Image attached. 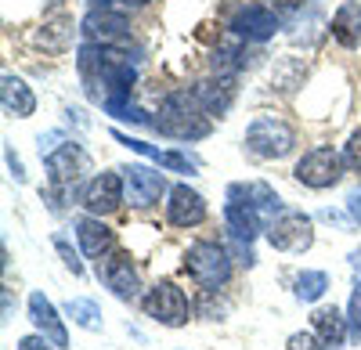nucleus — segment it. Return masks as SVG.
I'll return each instance as SVG.
<instances>
[{
	"mask_svg": "<svg viewBox=\"0 0 361 350\" xmlns=\"http://www.w3.org/2000/svg\"><path fill=\"white\" fill-rule=\"evenodd\" d=\"M156 130L173 137V141H202L209 130V112L199 105L195 91H173L166 94V101L159 105V120H156Z\"/></svg>",
	"mask_w": 361,
	"mask_h": 350,
	"instance_id": "obj_1",
	"label": "nucleus"
},
{
	"mask_svg": "<svg viewBox=\"0 0 361 350\" xmlns=\"http://www.w3.org/2000/svg\"><path fill=\"white\" fill-rule=\"evenodd\" d=\"M44 166H47V173H51V192H47V199H51L54 210H62V202L73 195V188L80 185V177H83V173H90V156L80 149L76 141H69V144H62V149L47 152V156H44Z\"/></svg>",
	"mask_w": 361,
	"mask_h": 350,
	"instance_id": "obj_2",
	"label": "nucleus"
},
{
	"mask_svg": "<svg viewBox=\"0 0 361 350\" xmlns=\"http://www.w3.org/2000/svg\"><path fill=\"white\" fill-rule=\"evenodd\" d=\"M185 271L195 278L199 289L217 293V289L228 285V278H231V256L217 242H192L188 253H185Z\"/></svg>",
	"mask_w": 361,
	"mask_h": 350,
	"instance_id": "obj_3",
	"label": "nucleus"
},
{
	"mask_svg": "<svg viewBox=\"0 0 361 350\" xmlns=\"http://www.w3.org/2000/svg\"><path fill=\"white\" fill-rule=\"evenodd\" d=\"M141 307H145V314L152 318V322H159L166 329L188 325V314H192L185 289H180L177 282H170V278H163V282H156L152 289H148V293L141 296Z\"/></svg>",
	"mask_w": 361,
	"mask_h": 350,
	"instance_id": "obj_4",
	"label": "nucleus"
},
{
	"mask_svg": "<svg viewBox=\"0 0 361 350\" xmlns=\"http://www.w3.org/2000/svg\"><path fill=\"white\" fill-rule=\"evenodd\" d=\"M293 144H296V130L279 115H257L246 127V149L260 159H282L293 152Z\"/></svg>",
	"mask_w": 361,
	"mask_h": 350,
	"instance_id": "obj_5",
	"label": "nucleus"
},
{
	"mask_svg": "<svg viewBox=\"0 0 361 350\" xmlns=\"http://www.w3.org/2000/svg\"><path fill=\"white\" fill-rule=\"evenodd\" d=\"M83 33L102 47H116V51L130 47V22L123 11H112L109 0L90 8V15L83 18Z\"/></svg>",
	"mask_w": 361,
	"mask_h": 350,
	"instance_id": "obj_6",
	"label": "nucleus"
},
{
	"mask_svg": "<svg viewBox=\"0 0 361 350\" xmlns=\"http://www.w3.org/2000/svg\"><path fill=\"white\" fill-rule=\"evenodd\" d=\"M293 177L300 185H307V188H318V192L322 188H333L343 177V156H336L329 144H318V149H311L304 159L296 163Z\"/></svg>",
	"mask_w": 361,
	"mask_h": 350,
	"instance_id": "obj_7",
	"label": "nucleus"
},
{
	"mask_svg": "<svg viewBox=\"0 0 361 350\" xmlns=\"http://www.w3.org/2000/svg\"><path fill=\"white\" fill-rule=\"evenodd\" d=\"M267 242L275 246L279 253H304V249H311V242H314L311 217L296 213V210L279 213V220L267 224Z\"/></svg>",
	"mask_w": 361,
	"mask_h": 350,
	"instance_id": "obj_8",
	"label": "nucleus"
},
{
	"mask_svg": "<svg viewBox=\"0 0 361 350\" xmlns=\"http://www.w3.org/2000/svg\"><path fill=\"white\" fill-rule=\"evenodd\" d=\"M119 173H123V170L98 173V177L83 188V206H87L90 217H109V213H116L119 206H123L127 185H123V177H119Z\"/></svg>",
	"mask_w": 361,
	"mask_h": 350,
	"instance_id": "obj_9",
	"label": "nucleus"
},
{
	"mask_svg": "<svg viewBox=\"0 0 361 350\" xmlns=\"http://www.w3.org/2000/svg\"><path fill=\"white\" fill-rule=\"evenodd\" d=\"M98 278L112 289V296H119V300H134L137 289H141L137 268H134L130 253H123V249H112V253H105L98 260Z\"/></svg>",
	"mask_w": 361,
	"mask_h": 350,
	"instance_id": "obj_10",
	"label": "nucleus"
},
{
	"mask_svg": "<svg viewBox=\"0 0 361 350\" xmlns=\"http://www.w3.org/2000/svg\"><path fill=\"white\" fill-rule=\"evenodd\" d=\"M123 185H127V202L137 210L156 206L159 195L166 192V177L159 170H148V166H127L123 170Z\"/></svg>",
	"mask_w": 361,
	"mask_h": 350,
	"instance_id": "obj_11",
	"label": "nucleus"
},
{
	"mask_svg": "<svg viewBox=\"0 0 361 350\" xmlns=\"http://www.w3.org/2000/svg\"><path fill=\"white\" fill-rule=\"evenodd\" d=\"M228 29L243 40H267V37H275V29H279V15L260 8V4H243V8H235Z\"/></svg>",
	"mask_w": 361,
	"mask_h": 350,
	"instance_id": "obj_12",
	"label": "nucleus"
},
{
	"mask_svg": "<svg viewBox=\"0 0 361 350\" xmlns=\"http://www.w3.org/2000/svg\"><path fill=\"white\" fill-rule=\"evenodd\" d=\"M166 220L173 227H195L206 220V199L188 188V185H173L170 188V202H166Z\"/></svg>",
	"mask_w": 361,
	"mask_h": 350,
	"instance_id": "obj_13",
	"label": "nucleus"
},
{
	"mask_svg": "<svg viewBox=\"0 0 361 350\" xmlns=\"http://www.w3.org/2000/svg\"><path fill=\"white\" fill-rule=\"evenodd\" d=\"M29 322L37 325L40 336H47L54 346H69V332L62 325V318H58L54 304L44 296V293H29Z\"/></svg>",
	"mask_w": 361,
	"mask_h": 350,
	"instance_id": "obj_14",
	"label": "nucleus"
},
{
	"mask_svg": "<svg viewBox=\"0 0 361 350\" xmlns=\"http://www.w3.org/2000/svg\"><path fill=\"white\" fill-rule=\"evenodd\" d=\"M228 202H246V206H253L264 220L282 213V199L275 195V188L264 185V181H250V185H231L228 188Z\"/></svg>",
	"mask_w": 361,
	"mask_h": 350,
	"instance_id": "obj_15",
	"label": "nucleus"
},
{
	"mask_svg": "<svg viewBox=\"0 0 361 350\" xmlns=\"http://www.w3.org/2000/svg\"><path fill=\"white\" fill-rule=\"evenodd\" d=\"M195 98L199 105L209 112V115H224L231 98H235V76L231 73H217V76H209L195 87Z\"/></svg>",
	"mask_w": 361,
	"mask_h": 350,
	"instance_id": "obj_16",
	"label": "nucleus"
},
{
	"mask_svg": "<svg viewBox=\"0 0 361 350\" xmlns=\"http://www.w3.org/2000/svg\"><path fill=\"white\" fill-rule=\"evenodd\" d=\"M76 239H80V249H83L90 260H102V256L112 253V246H116V235L102 224V217H83V220H76Z\"/></svg>",
	"mask_w": 361,
	"mask_h": 350,
	"instance_id": "obj_17",
	"label": "nucleus"
},
{
	"mask_svg": "<svg viewBox=\"0 0 361 350\" xmlns=\"http://www.w3.org/2000/svg\"><path fill=\"white\" fill-rule=\"evenodd\" d=\"M0 101H4V112L15 115V120H25V115H33V108H37V98L25 87V80H18L11 73H4V80H0Z\"/></svg>",
	"mask_w": 361,
	"mask_h": 350,
	"instance_id": "obj_18",
	"label": "nucleus"
},
{
	"mask_svg": "<svg viewBox=\"0 0 361 350\" xmlns=\"http://www.w3.org/2000/svg\"><path fill=\"white\" fill-rule=\"evenodd\" d=\"M224 220H228V231L238 242H253L264 231V217L253 206H246V202H228V206H224Z\"/></svg>",
	"mask_w": 361,
	"mask_h": 350,
	"instance_id": "obj_19",
	"label": "nucleus"
},
{
	"mask_svg": "<svg viewBox=\"0 0 361 350\" xmlns=\"http://www.w3.org/2000/svg\"><path fill=\"white\" fill-rule=\"evenodd\" d=\"M333 37L343 47H357L361 44V4L347 0V4L336 8V15H333Z\"/></svg>",
	"mask_w": 361,
	"mask_h": 350,
	"instance_id": "obj_20",
	"label": "nucleus"
},
{
	"mask_svg": "<svg viewBox=\"0 0 361 350\" xmlns=\"http://www.w3.org/2000/svg\"><path fill=\"white\" fill-rule=\"evenodd\" d=\"M311 325H314V332H318L329 346H340L343 339H350L347 318H343V311H336V307H318V311L311 314Z\"/></svg>",
	"mask_w": 361,
	"mask_h": 350,
	"instance_id": "obj_21",
	"label": "nucleus"
},
{
	"mask_svg": "<svg viewBox=\"0 0 361 350\" xmlns=\"http://www.w3.org/2000/svg\"><path fill=\"white\" fill-rule=\"evenodd\" d=\"M37 40H40L47 51H66V47H69V40H73V18H66V15L51 18L47 25H40Z\"/></svg>",
	"mask_w": 361,
	"mask_h": 350,
	"instance_id": "obj_22",
	"label": "nucleus"
},
{
	"mask_svg": "<svg viewBox=\"0 0 361 350\" xmlns=\"http://www.w3.org/2000/svg\"><path fill=\"white\" fill-rule=\"evenodd\" d=\"M325 289H329V275L325 271H304L296 278V300L300 304H314V300H322L325 296Z\"/></svg>",
	"mask_w": 361,
	"mask_h": 350,
	"instance_id": "obj_23",
	"label": "nucleus"
},
{
	"mask_svg": "<svg viewBox=\"0 0 361 350\" xmlns=\"http://www.w3.org/2000/svg\"><path fill=\"white\" fill-rule=\"evenodd\" d=\"M66 314L73 318L80 329H87V332H98L102 329V311H98L94 300H69L66 304Z\"/></svg>",
	"mask_w": 361,
	"mask_h": 350,
	"instance_id": "obj_24",
	"label": "nucleus"
},
{
	"mask_svg": "<svg viewBox=\"0 0 361 350\" xmlns=\"http://www.w3.org/2000/svg\"><path fill=\"white\" fill-rule=\"evenodd\" d=\"M105 112L109 115H116V120H127V123H148V115L137 108V105H130V98H105Z\"/></svg>",
	"mask_w": 361,
	"mask_h": 350,
	"instance_id": "obj_25",
	"label": "nucleus"
},
{
	"mask_svg": "<svg viewBox=\"0 0 361 350\" xmlns=\"http://www.w3.org/2000/svg\"><path fill=\"white\" fill-rule=\"evenodd\" d=\"M347 332H350V343H361V282L354 285V296L347 307Z\"/></svg>",
	"mask_w": 361,
	"mask_h": 350,
	"instance_id": "obj_26",
	"label": "nucleus"
},
{
	"mask_svg": "<svg viewBox=\"0 0 361 350\" xmlns=\"http://www.w3.org/2000/svg\"><path fill=\"white\" fill-rule=\"evenodd\" d=\"M286 350H336V346H329L318 332H293L286 339Z\"/></svg>",
	"mask_w": 361,
	"mask_h": 350,
	"instance_id": "obj_27",
	"label": "nucleus"
},
{
	"mask_svg": "<svg viewBox=\"0 0 361 350\" xmlns=\"http://www.w3.org/2000/svg\"><path fill=\"white\" fill-rule=\"evenodd\" d=\"M343 166L347 170H354V173H361V127L347 137V144H343Z\"/></svg>",
	"mask_w": 361,
	"mask_h": 350,
	"instance_id": "obj_28",
	"label": "nucleus"
},
{
	"mask_svg": "<svg viewBox=\"0 0 361 350\" xmlns=\"http://www.w3.org/2000/svg\"><path fill=\"white\" fill-rule=\"evenodd\" d=\"M156 163H159L163 170H173V173H195V159L180 156V152H163Z\"/></svg>",
	"mask_w": 361,
	"mask_h": 350,
	"instance_id": "obj_29",
	"label": "nucleus"
},
{
	"mask_svg": "<svg viewBox=\"0 0 361 350\" xmlns=\"http://www.w3.org/2000/svg\"><path fill=\"white\" fill-rule=\"evenodd\" d=\"M54 249H58V256L66 260V268L73 271V275H83V264H80V256L73 253V246L62 239V235H54Z\"/></svg>",
	"mask_w": 361,
	"mask_h": 350,
	"instance_id": "obj_30",
	"label": "nucleus"
},
{
	"mask_svg": "<svg viewBox=\"0 0 361 350\" xmlns=\"http://www.w3.org/2000/svg\"><path fill=\"white\" fill-rule=\"evenodd\" d=\"M54 343L47 339V336H22L18 339V350H51Z\"/></svg>",
	"mask_w": 361,
	"mask_h": 350,
	"instance_id": "obj_31",
	"label": "nucleus"
},
{
	"mask_svg": "<svg viewBox=\"0 0 361 350\" xmlns=\"http://www.w3.org/2000/svg\"><path fill=\"white\" fill-rule=\"evenodd\" d=\"M347 213H350L354 224H361V188H354V192L347 195Z\"/></svg>",
	"mask_w": 361,
	"mask_h": 350,
	"instance_id": "obj_32",
	"label": "nucleus"
},
{
	"mask_svg": "<svg viewBox=\"0 0 361 350\" xmlns=\"http://www.w3.org/2000/svg\"><path fill=\"white\" fill-rule=\"evenodd\" d=\"M8 166H11V173H15V181H25V173H22V163H18V156L8 149Z\"/></svg>",
	"mask_w": 361,
	"mask_h": 350,
	"instance_id": "obj_33",
	"label": "nucleus"
},
{
	"mask_svg": "<svg viewBox=\"0 0 361 350\" xmlns=\"http://www.w3.org/2000/svg\"><path fill=\"white\" fill-rule=\"evenodd\" d=\"M123 8H145V4H152V0H119Z\"/></svg>",
	"mask_w": 361,
	"mask_h": 350,
	"instance_id": "obj_34",
	"label": "nucleus"
},
{
	"mask_svg": "<svg viewBox=\"0 0 361 350\" xmlns=\"http://www.w3.org/2000/svg\"><path fill=\"white\" fill-rule=\"evenodd\" d=\"M271 4H275V8H296L300 0H271Z\"/></svg>",
	"mask_w": 361,
	"mask_h": 350,
	"instance_id": "obj_35",
	"label": "nucleus"
}]
</instances>
